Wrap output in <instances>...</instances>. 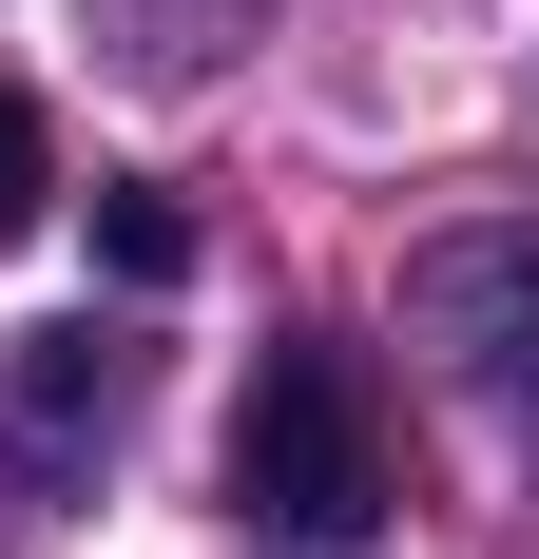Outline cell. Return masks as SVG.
I'll list each match as a JSON object with an SVG mask.
<instances>
[{
	"label": "cell",
	"mask_w": 539,
	"mask_h": 559,
	"mask_svg": "<svg viewBox=\"0 0 539 559\" xmlns=\"http://www.w3.org/2000/svg\"><path fill=\"white\" fill-rule=\"evenodd\" d=\"M231 502H251V540H289V559H367V540H385L405 463H385L367 347L289 329V347L251 367V405H231Z\"/></svg>",
	"instance_id": "cell-1"
},
{
	"label": "cell",
	"mask_w": 539,
	"mask_h": 559,
	"mask_svg": "<svg viewBox=\"0 0 539 559\" xmlns=\"http://www.w3.org/2000/svg\"><path fill=\"white\" fill-rule=\"evenodd\" d=\"M405 347H424L463 405L539 425V231H443V251H405Z\"/></svg>",
	"instance_id": "cell-2"
},
{
	"label": "cell",
	"mask_w": 539,
	"mask_h": 559,
	"mask_svg": "<svg viewBox=\"0 0 539 559\" xmlns=\"http://www.w3.org/2000/svg\"><path fill=\"white\" fill-rule=\"evenodd\" d=\"M97 425H116V347L97 329H39L20 367H0V444H20V463H77Z\"/></svg>",
	"instance_id": "cell-3"
},
{
	"label": "cell",
	"mask_w": 539,
	"mask_h": 559,
	"mask_svg": "<svg viewBox=\"0 0 539 559\" xmlns=\"http://www.w3.org/2000/svg\"><path fill=\"white\" fill-rule=\"evenodd\" d=\"M97 271L116 289H173L193 271V213H173V193H97Z\"/></svg>",
	"instance_id": "cell-4"
},
{
	"label": "cell",
	"mask_w": 539,
	"mask_h": 559,
	"mask_svg": "<svg viewBox=\"0 0 539 559\" xmlns=\"http://www.w3.org/2000/svg\"><path fill=\"white\" fill-rule=\"evenodd\" d=\"M39 193H58V155H39V116L0 97V251H20V231H39Z\"/></svg>",
	"instance_id": "cell-5"
}]
</instances>
